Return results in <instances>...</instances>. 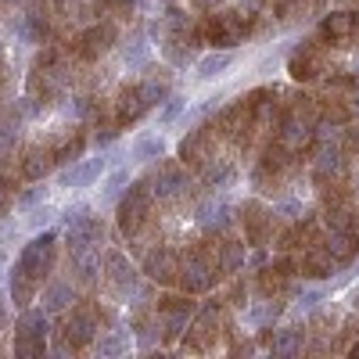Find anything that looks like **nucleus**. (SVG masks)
Listing matches in <instances>:
<instances>
[{"label": "nucleus", "instance_id": "nucleus-30", "mask_svg": "<svg viewBox=\"0 0 359 359\" xmlns=\"http://www.w3.org/2000/svg\"><path fill=\"white\" fill-rule=\"evenodd\" d=\"M184 108H187V101H184V97H165V108H162V115H158V123H165V126H169L172 118H176L180 111H184Z\"/></svg>", "mask_w": 359, "mask_h": 359}, {"label": "nucleus", "instance_id": "nucleus-4", "mask_svg": "<svg viewBox=\"0 0 359 359\" xmlns=\"http://www.w3.org/2000/svg\"><path fill=\"white\" fill-rule=\"evenodd\" d=\"M219 280V259H212L205 248H191L180 255V287L198 294V291H208Z\"/></svg>", "mask_w": 359, "mask_h": 359}, {"label": "nucleus", "instance_id": "nucleus-7", "mask_svg": "<svg viewBox=\"0 0 359 359\" xmlns=\"http://www.w3.org/2000/svg\"><path fill=\"white\" fill-rule=\"evenodd\" d=\"M111 47H115V25L111 22H94L90 29H83V33L76 36L72 54L79 57V62H97V57H104Z\"/></svg>", "mask_w": 359, "mask_h": 359}, {"label": "nucleus", "instance_id": "nucleus-13", "mask_svg": "<svg viewBox=\"0 0 359 359\" xmlns=\"http://www.w3.org/2000/svg\"><path fill=\"white\" fill-rule=\"evenodd\" d=\"M18 137H22V108H8L4 115H0V169L15 165Z\"/></svg>", "mask_w": 359, "mask_h": 359}, {"label": "nucleus", "instance_id": "nucleus-26", "mask_svg": "<svg viewBox=\"0 0 359 359\" xmlns=\"http://www.w3.org/2000/svg\"><path fill=\"white\" fill-rule=\"evenodd\" d=\"M162 137L158 133H147V137H137L133 144V162H151V158H162Z\"/></svg>", "mask_w": 359, "mask_h": 359}, {"label": "nucleus", "instance_id": "nucleus-32", "mask_svg": "<svg viewBox=\"0 0 359 359\" xmlns=\"http://www.w3.org/2000/svg\"><path fill=\"white\" fill-rule=\"evenodd\" d=\"M8 208H11V184L0 176V216H8Z\"/></svg>", "mask_w": 359, "mask_h": 359}, {"label": "nucleus", "instance_id": "nucleus-2", "mask_svg": "<svg viewBox=\"0 0 359 359\" xmlns=\"http://www.w3.org/2000/svg\"><path fill=\"white\" fill-rule=\"evenodd\" d=\"M151 180L140 176V180H130V187L123 194V201H118V230H123V237H140V230L151 223Z\"/></svg>", "mask_w": 359, "mask_h": 359}, {"label": "nucleus", "instance_id": "nucleus-33", "mask_svg": "<svg viewBox=\"0 0 359 359\" xmlns=\"http://www.w3.org/2000/svg\"><path fill=\"white\" fill-rule=\"evenodd\" d=\"M50 219H54V208H50V205L36 208V212L29 216V223H33V226H43V223H50Z\"/></svg>", "mask_w": 359, "mask_h": 359}, {"label": "nucleus", "instance_id": "nucleus-11", "mask_svg": "<svg viewBox=\"0 0 359 359\" xmlns=\"http://www.w3.org/2000/svg\"><path fill=\"white\" fill-rule=\"evenodd\" d=\"M201 33L208 43H216V47H237L245 36V29H241V18H237V11H223V15H212L205 25H201Z\"/></svg>", "mask_w": 359, "mask_h": 359}, {"label": "nucleus", "instance_id": "nucleus-8", "mask_svg": "<svg viewBox=\"0 0 359 359\" xmlns=\"http://www.w3.org/2000/svg\"><path fill=\"white\" fill-rule=\"evenodd\" d=\"M65 241H69V252H101V245H104V219L83 212L79 219L69 223Z\"/></svg>", "mask_w": 359, "mask_h": 359}, {"label": "nucleus", "instance_id": "nucleus-31", "mask_svg": "<svg viewBox=\"0 0 359 359\" xmlns=\"http://www.w3.org/2000/svg\"><path fill=\"white\" fill-rule=\"evenodd\" d=\"M43 194H47V187H29V191H22V194L15 198V205H18V208H29V205L43 201Z\"/></svg>", "mask_w": 359, "mask_h": 359}, {"label": "nucleus", "instance_id": "nucleus-5", "mask_svg": "<svg viewBox=\"0 0 359 359\" xmlns=\"http://www.w3.org/2000/svg\"><path fill=\"white\" fill-rule=\"evenodd\" d=\"M47 352V313L25 309L15 323V355H43Z\"/></svg>", "mask_w": 359, "mask_h": 359}, {"label": "nucleus", "instance_id": "nucleus-36", "mask_svg": "<svg viewBox=\"0 0 359 359\" xmlns=\"http://www.w3.org/2000/svg\"><path fill=\"white\" fill-rule=\"evenodd\" d=\"M208 4H212V0H194V8H208Z\"/></svg>", "mask_w": 359, "mask_h": 359}, {"label": "nucleus", "instance_id": "nucleus-22", "mask_svg": "<svg viewBox=\"0 0 359 359\" xmlns=\"http://www.w3.org/2000/svg\"><path fill=\"white\" fill-rule=\"evenodd\" d=\"M355 245H359V237H355V233L338 230V233H331V241H327V252L334 255V262H348V259L355 255Z\"/></svg>", "mask_w": 359, "mask_h": 359}, {"label": "nucleus", "instance_id": "nucleus-16", "mask_svg": "<svg viewBox=\"0 0 359 359\" xmlns=\"http://www.w3.org/2000/svg\"><path fill=\"white\" fill-rule=\"evenodd\" d=\"M54 165H57V162H54V147L36 144V147H29L25 158H22V176H25V180H43Z\"/></svg>", "mask_w": 359, "mask_h": 359}, {"label": "nucleus", "instance_id": "nucleus-37", "mask_svg": "<svg viewBox=\"0 0 359 359\" xmlns=\"http://www.w3.org/2000/svg\"><path fill=\"white\" fill-rule=\"evenodd\" d=\"M352 355H359V345H355V348H352Z\"/></svg>", "mask_w": 359, "mask_h": 359}, {"label": "nucleus", "instance_id": "nucleus-35", "mask_svg": "<svg viewBox=\"0 0 359 359\" xmlns=\"http://www.w3.org/2000/svg\"><path fill=\"white\" fill-rule=\"evenodd\" d=\"M4 83H8V65L0 62V86H4Z\"/></svg>", "mask_w": 359, "mask_h": 359}, {"label": "nucleus", "instance_id": "nucleus-9", "mask_svg": "<svg viewBox=\"0 0 359 359\" xmlns=\"http://www.w3.org/2000/svg\"><path fill=\"white\" fill-rule=\"evenodd\" d=\"M184 162H158V169L147 176L151 180V191H155V198L158 201H176V198H184L187 194V172L180 169Z\"/></svg>", "mask_w": 359, "mask_h": 359}, {"label": "nucleus", "instance_id": "nucleus-23", "mask_svg": "<svg viewBox=\"0 0 359 359\" xmlns=\"http://www.w3.org/2000/svg\"><path fill=\"white\" fill-rule=\"evenodd\" d=\"M352 33H355V18L352 15H345V11H338V15H331L323 22V36L327 40H352Z\"/></svg>", "mask_w": 359, "mask_h": 359}, {"label": "nucleus", "instance_id": "nucleus-29", "mask_svg": "<svg viewBox=\"0 0 359 359\" xmlns=\"http://www.w3.org/2000/svg\"><path fill=\"white\" fill-rule=\"evenodd\" d=\"M130 187V169H115L111 176H108V184H104V201H111V198H118V191H126Z\"/></svg>", "mask_w": 359, "mask_h": 359}, {"label": "nucleus", "instance_id": "nucleus-34", "mask_svg": "<svg viewBox=\"0 0 359 359\" xmlns=\"http://www.w3.org/2000/svg\"><path fill=\"white\" fill-rule=\"evenodd\" d=\"M4 323H8V309H4V294H0V331H4Z\"/></svg>", "mask_w": 359, "mask_h": 359}, {"label": "nucleus", "instance_id": "nucleus-14", "mask_svg": "<svg viewBox=\"0 0 359 359\" xmlns=\"http://www.w3.org/2000/svg\"><path fill=\"white\" fill-rule=\"evenodd\" d=\"M104 165H108V158L101 155V158H86V162H72L62 176H57V187H65V191H83V187H90L94 180L104 172Z\"/></svg>", "mask_w": 359, "mask_h": 359}, {"label": "nucleus", "instance_id": "nucleus-28", "mask_svg": "<svg viewBox=\"0 0 359 359\" xmlns=\"http://www.w3.org/2000/svg\"><path fill=\"white\" fill-rule=\"evenodd\" d=\"M94 348H97L101 355H111V352H126L130 341L123 338V331H101V334L94 338Z\"/></svg>", "mask_w": 359, "mask_h": 359}, {"label": "nucleus", "instance_id": "nucleus-3", "mask_svg": "<svg viewBox=\"0 0 359 359\" xmlns=\"http://www.w3.org/2000/svg\"><path fill=\"white\" fill-rule=\"evenodd\" d=\"M101 334V320L94 306H79L62 320V331H57V352H79L86 345H94V338Z\"/></svg>", "mask_w": 359, "mask_h": 359}, {"label": "nucleus", "instance_id": "nucleus-19", "mask_svg": "<svg viewBox=\"0 0 359 359\" xmlns=\"http://www.w3.org/2000/svg\"><path fill=\"white\" fill-rule=\"evenodd\" d=\"M302 341H306V331H302V327H284V331L273 334L269 348H273L277 355H294V352H302Z\"/></svg>", "mask_w": 359, "mask_h": 359}, {"label": "nucleus", "instance_id": "nucleus-24", "mask_svg": "<svg viewBox=\"0 0 359 359\" xmlns=\"http://www.w3.org/2000/svg\"><path fill=\"white\" fill-rule=\"evenodd\" d=\"M245 262V245H237V241H223L219 245V273H237Z\"/></svg>", "mask_w": 359, "mask_h": 359}, {"label": "nucleus", "instance_id": "nucleus-17", "mask_svg": "<svg viewBox=\"0 0 359 359\" xmlns=\"http://www.w3.org/2000/svg\"><path fill=\"white\" fill-rule=\"evenodd\" d=\"M69 302H76L72 280H50L43 287V313H62V309H69Z\"/></svg>", "mask_w": 359, "mask_h": 359}, {"label": "nucleus", "instance_id": "nucleus-1", "mask_svg": "<svg viewBox=\"0 0 359 359\" xmlns=\"http://www.w3.org/2000/svg\"><path fill=\"white\" fill-rule=\"evenodd\" d=\"M54 262H57V237L54 233H40L22 248V255L11 269V302L18 309H29L36 291L50 280Z\"/></svg>", "mask_w": 359, "mask_h": 359}, {"label": "nucleus", "instance_id": "nucleus-15", "mask_svg": "<svg viewBox=\"0 0 359 359\" xmlns=\"http://www.w3.org/2000/svg\"><path fill=\"white\" fill-rule=\"evenodd\" d=\"M241 219L248 223V241L252 245H266V233H269V226H273V212H266L259 201H248L241 208Z\"/></svg>", "mask_w": 359, "mask_h": 359}, {"label": "nucleus", "instance_id": "nucleus-25", "mask_svg": "<svg viewBox=\"0 0 359 359\" xmlns=\"http://www.w3.org/2000/svg\"><path fill=\"white\" fill-rule=\"evenodd\" d=\"M331 269H334V255L331 252H309L306 259H302V273L306 277H327V273H331Z\"/></svg>", "mask_w": 359, "mask_h": 359}, {"label": "nucleus", "instance_id": "nucleus-18", "mask_svg": "<svg viewBox=\"0 0 359 359\" xmlns=\"http://www.w3.org/2000/svg\"><path fill=\"white\" fill-rule=\"evenodd\" d=\"M212 327H216V309H205L201 316H198V323L191 327V338H184V348H191V352H205L208 345H212Z\"/></svg>", "mask_w": 359, "mask_h": 359}, {"label": "nucleus", "instance_id": "nucleus-10", "mask_svg": "<svg viewBox=\"0 0 359 359\" xmlns=\"http://www.w3.org/2000/svg\"><path fill=\"white\" fill-rule=\"evenodd\" d=\"M104 284H108L118 298L137 294V269L130 266V259H126L123 252H108V255H104Z\"/></svg>", "mask_w": 359, "mask_h": 359}, {"label": "nucleus", "instance_id": "nucleus-12", "mask_svg": "<svg viewBox=\"0 0 359 359\" xmlns=\"http://www.w3.org/2000/svg\"><path fill=\"white\" fill-rule=\"evenodd\" d=\"M144 273H147V280H155V284H162V287H172V284H180V255L172 252V248H155L151 255L144 259Z\"/></svg>", "mask_w": 359, "mask_h": 359}, {"label": "nucleus", "instance_id": "nucleus-6", "mask_svg": "<svg viewBox=\"0 0 359 359\" xmlns=\"http://www.w3.org/2000/svg\"><path fill=\"white\" fill-rule=\"evenodd\" d=\"M155 316H158V327H162V338L176 341L187 331V320L194 316V302L187 294H165V298H158Z\"/></svg>", "mask_w": 359, "mask_h": 359}, {"label": "nucleus", "instance_id": "nucleus-21", "mask_svg": "<svg viewBox=\"0 0 359 359\" xmlns=\"http://www.w3.org/2000/svg\"><path fill=\"white\" fill-rule=\"evenodd\" d=\"M230 62H233V54H230V50L205 54L201 62H198V79H216V76H223V72L230 69Z\"/></svg>", "mask_w": 359, "mask_h": 359}, {"label": "nucleus", "instance_id": "nucleus-27", "mask_svg": "<svg viewBox=\"0 0 359 359\" xmlns=\"http://www.w3.org/2000/svg\"><path fill=\"white\" fill-rule=\"evenodd\" d=\"M126 43H130V40H126ZM147 57H151V43H144V36H133V43H130L126 54H123L126 69H144Z\"/></svg>", "mask_w": 359, "mask_h": 359}, {"label": "nucleus", "instance_id": "nucleus-20", "mask_svg": "<svg viewBox=\"0 0 359 359\" xmlns=\"http://www.w3.org/2000/svg\"><path fill=\"white\" fill-rule=\"evenodd\" d=\"M198 219H201V226H205L208 233H223V230L233 223V216H230V205H223V201H219V205H205Z\"/></svg>", "mask_w": 359, "mask_h": 359}]
</instances>
